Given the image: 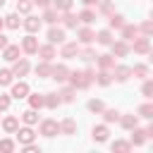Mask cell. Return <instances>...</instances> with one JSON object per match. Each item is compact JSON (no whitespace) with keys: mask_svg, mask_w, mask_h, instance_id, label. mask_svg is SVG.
Instances as JSON below:
<instances>
[{"mask_svg":"<svg viewBox=\"0 0 153 153\" xmlns=\"http://www.w3.org/2000/svg\"><path fill=\"white\" fill-rule=\"evenodd\" d=\"M67 76H69V69H67V65H53L50 79H55V81H67Z\"/></svg>","mask_w":153,"mask_h":153,"instance_id":"8fae6325","label":"cell"},{"mask_svg":"<svg viewBox=\"0 0 153 153\" xmlns=\"http://www.w3.org/2000/svg\"><path fill=\"white\" fill-rule=\"evenodd\" d=\"M41 134L48 136V139H53L55 134H60V124H57L55 120H43V122H41Z\"/></svg>","mask_w":153,"mask_h":153,"instance_id":"3957f363","label":"cell"},{"mask_svg":"<svg viewBox=\"0 0 153 153\" xmlns=\"http://www.w3.org/2000/svg\"><path fill=\"white\" fill-rule=\"evenodd\" d=\"M22 50H24L26 55H36V50H38V38H36L33 33L24 36V38H22Z\"/></svg>","mask_w":153,"mask_h":153,"instance_id":"7a4b0ae2","label":"cell"},{"mask_svg":"<svg viewBox=\"0 0 153 153\" xmlns=\"http://www.w3.org/2000/svg\"><path fill=\"white\" fill-rule=\"evenodd\" d=\"M131 74L136 79H148V65H134L131 67Z\"/></svg>","mask_w":153,"mask_h":153,"instance_id":"1f68e13d","label":"cell"},{"mask_svg":"<svg viewBox=\"0 0 153 153\" xmlns=\"http://www.w3.org/2000/svg\"><path fill=\"white\" fill-rule=\"evenodd\" d=\"M139 31H141V33H143V36H151V33H153V22H143V24H141V29H139Z\"/></svg>","mask_w":153,"mask_h":153,"instance_id":"7dc6e473","label":"cell"},{"mask_svg":"<svg viewBox=\"0 0 153 153\" xmlns=\"http://www.w3.org/2000/svg\"><path fill=\"white\" fill-rule=\"evenodd\" d=\"M31 7H33L31 0H17V12H19V14H29Z\"/></svg>","mask_w":153,"mask_h":153,"instance_id":"8d00e7d4","label":"cell"},{"mask_svg":"<svg viewBox=\"0 0 153 153\" xmlns=\"http://www.w3.org/2000/svg\"><path fill=\"white\" fill-rule=\"evenodd\" d=\"M5 19V26L7 29H19V24H22V19H19V12H14V14H7V17H2Z\"/></svg>","mask_w":153,"mask_h":153,"instance_id":"f1b7e54d","label":"cell"},{"mask_svg":"<svg viewBox=\"0 0 153 153\" xmlns=\"http://www.w3.org/2000/svg\"><path fill=\"white\" fill-rule=\"evenodd\" d=\"M108 124H98V127H93V141H98V143H103V141H108Z\"/></svg>","mask_w":153,"mask_h":153,"instance_id":"7402d4cb","label":"cell"},{"mask_svg":"<svg viewBox=\"0 0 153 153\" xmlns=\"http://www.w3.org/2000/svg\"><path fill=\"white\" fill-rule=\"evenodd\" d=\"M79 22H84V24H91V22H96V12L91 10V7H86V10H81L79 12V17H76Z\"/></svg>","mask_w":153,"mask_h":153,"instance_id":"83f0119b","label":"cell"},{"mask_svg":"<svg viewBox=\"0 0 153 153\" xmlns=\"http://www.w3.org/2000/svg\"><path fill=\"white\" fill-rule=\"evenodd\" d=\"M100 12H103V14H112V5H110L108 0H105V2H100Z\"/></svg>","mask_w":153,"mask_h":153,"instance_id":"f907efd6","label":"cell"},{"mask_svg":"<svg viewBox=\"0 0 153 153\" xmlns=\"http://www.w3.org/2000/svg\"><path fill=\"white\" fill-rule=\"evenodd\" d=\"M93 69H84V72H69V76H67V81L74 86V88H88L91 84H93Z\"/></svg>","mask_w":153,"mask_h":153,"instance_id":"6da1fadb","label":"cell"},{"mask_svg":"<svg viewBox=\"0 0 153 153\" xmlns=\"http://www.w3.org/2000/svg\"><path fill=\"white\" fill-rule=\"evenodd\" d=\"M60 19H62V24H65L67 29H74V26H76V22H79V19H76V17H74V14L69 12V10H67V12H65V14L60 17Z\"/></svg>","mask_w":153,"mask_h":153,"instance_id":"836d02e7","label":"cell"},{"mask_svg":"<svg viewBox=\"0 0 153 153\" xmlns=\"http://www.w3.org/2000/svg\"><path fill=\"white\" fill-rule=\"evenodd\" d=\"M141 93H143L146 98H151V96H153V81H151V79H146V81H143V86H141Z\"/></svg>","mask_w":153,"mask_h":153,"instance_id":"f6af8a7d","label":"cell"},{"mask_svg":"<svg viewBox=\"0 0 153 153\" xmlns=\"http://www.w3.org/2000/svg\"><path fill=\"white\" fill-rule=\"evenodd\" d=\"M0 151L12 153V151H14V141H12V139H2V141H0Z\"/></svg>","mask_w":153,"mask_h":153,"instance_id":"bcb514c9","label":"cell"},{"mask_svg":"<svg viewBox=\"0 0 153 153\" xmlns=\"http://www.w3.org/2000/svg\"><path fill=\"white\" fill-rule=\"evenodd\" d=\"M76 53H79V43H76V41L62 43V50H60V55H62L65 60H72V57H76Z\"/></svg>","mask_w":153,"mask_h":153,"instance_id":"ba28073f","label":"cell"},{"mask_svg":"<svg viewBox=\"0 0 153 153\" xmlns=\"http://www.w3.org/2000/svg\"><path fill=\"white\" fill-rule=\"evenodd\" d=\"M103 120H105V122H117V120H120V112H117L115 108H108V110L103 108Z\"/></svg>","mask_w":153,"mask_h":153,"instance_id":"d590c367","label":"cell"},{"mask_svg":"<svg viewBox=\"0 0 153 153\" xmlns=\"http://www.w3.org/2000/svg\"><path fill=\"white\" fill-rule=\"evenodd\" d=\"M124 26V17L122 14H110V29H122Z\"/></svg>","mask_w":153,"mask_h":153,"instance_id":"ab89813d","label":"cell"},{"mask_svg":"<svg viewBox=\"0 0 153 153\" xmlns=\"http://www.w3.org/2000/svg\"><path fill=\"white\" fill-rule=\"evenodd\" d=\"M129 131H131V139H129V143H131V146H141V143L146 141V129L134 127V129H129Z\"/></svg>","mask_w":153,"mask_h":153,"instance_id":"ac0fdd59","label":"cell"},{"mask_svg":"<svg viewBox=\"0 0 153 153\" xmlns=\"http://www.w3.org/2000/svg\"><path fill=\"white\" fill-rule=\"evenodd\" d=\"M22 122H24V124H36V122H38V112H36L33 108H29L26 112H22Z\"/></svg>","mask_w":153,"mask_h":153,"instance_id":"4dcf8cb0","label":"cell"},{"mask_svg":"<svg viewBox=\"0 0 153 153\" xmlns=\"http://www.w3.org/2000/svg\"><path fill=\"white\" fill-rule=\"evenodd\" d=\"M29 98V105L33 108V110H41L43 108V93H31V96H26Z\"/></svg>","mask_w":153,"mask_h":153,"instance_id":"d6a6232c","label":"cell"},{"mask_svg":"<svg viewBox=\"0 0 153 153\" xmlns=\"http://www.w3.org/2000/svg\"><path fill=\"white\" fill-rule=\"evenodd\" d=\"M81 2H84V5H86V7H93V5H98V2H100V0H81Z\"/></svg>","mask_w":153,"mask_h":153,"instance_id":"db71d44e","label":"cell"},{"mask_svg":"<svg viewBox=\"0 0 153 153\" xmlns=\"http://www.w3.org/2000/svg\"><path fill=\"white\" fill-rule=\"evenodd\" d=\"M131 48H134V53H139V55H146V53L151 50V41H148V36H136Z\"/></svg>","mask_w":153,"mask_h":153,"instance_id":"5b68a950","label":"cell"},{"mask_svg":"<svg viewBox=\"0 0 153 153\" xmlns=\"http://www.w3.org/2000/svg\"><path fill=\"white\" fill-rule=\"evenodd\" d=\"M2 5H5V0H0V7H2Z\"/></svg>","mask_w":153,"mask_h":153,"instance_id":"9f6ffc18","label":"cell"},{"mask_svg":"<svg viewBox=\"0 0 153 153\" xmlns=\"http://www.w3.org/2000/svg\"><path fill=\"white\" fill-rule=\"evenodd\" d=\"M41 22L55 24V22H60V12H57L55 7H45V12H43V19H41Z\"/></svg>","mask_w":153,"mask_h":153,"instance_id":"484cf974","label":"cell"},{"mask_svg":"<svg viewBox=\"0 0 153 153\" xmlns=\"http://www.w3.org/2000/svg\"><path fill=\"white\" fill-rule=\"evenodd\" d=\"M60 100H62V103H72V100H74V86L62 88V91H60Z\"/></svg>","mask_w":153,"mask_h":153,"instance_id":"e575fe53","label":"cell"},{"mask_svg":"<svg viewBox=\"0 0 153 153\" xmlns=\"http://www.w3.org/2000/svg\"><path fill=\"white\" fill-rule=\"evenodd\" d=\"M120 122H122V127L129 131V129L139 127V115H122V117H120Z\"/></svg>","mask_w":153,"mask_h":153,"instance_id":"cb8c5ba5","label":"cell"},{"mask_svg":"<svg viewBox=\"0 0 153 153\" xmlns=\"http://www.w3.org/2000/svg\"><path fill=\"white\" fill-rule=\"evenodd\" d=\"M12 98H26L29 96V84L26 81H17V84H12V93H10Z\"/></svg>","mask_w":153,"mask_h":153,"instance_id":"7c38bea8","label":"cell"},{"mask_svg":"<svg viewBox=\"0 0 153 153\" xmlns=\"http://www.w3.org/2000/svg\"><path fill=\"white\" fill-rule=\"evenodd\" d=\"M139 117H146V120H151V117H153V103H143V105L139 108Z\"/></svg>","mask_w":153,"mask_h":153,"instance_id":"74e56055","label":"cell"},{"mask_svg":"<svg viewBox=\"0 0 153 153\" xmlns=\"http://www.w3.org/2000/svg\"><path fill=\"white\" fill-rule=\"evenodd\" d=\"M103 108H105V105H103V100H98V98L88 100V110H91V112H96V115H98V112H103Z\"/></svg>","mask_w":153,"mask_h":153,"instance_id":"7bdbcfd3","label":"cell"},{"mask_svg":"<svg viewBox=\"0 0 153 153\" xmlns=\"http://www.w3.org/2000/svg\"><path fill=\"white\" fill-rule=\"evenodd\" d=\"M136 36H139V26H134V24L122 26V41H134Z\"/></svg>","mask_w":153,"mask_h":153,"instance_id":"d6986e66","label":"cell"},{"mask_svg":"<svg viewBox=\"0 0 153 153\" xmlns=\"http://www.w3.org/2000/svg\"><path fill=\"white\" fill-rule=\"evenodd\" d=\"M76 41H79V43H93V41H96V31L88 29V26H81V29L76 31Z\"/></svg>","mask_w":153,"mask_h":153,"instance_id":"9c48e42d","label":"cell"},{"mask_svg":"<svg viewBox=\"0 0 153 153\" xmlns=\"http://www.w3.org/2000/svg\"><path fill=\"white\" fill-rule=\"evenodd\" d=\"M50 72H53V65H50V62L41 60V62L36 65V76H38V79H50Z\"/></svg>","mask_w":153,"mask_h":153,"instance_id":"9a60e30c","label":"cell"},{"mask_svg":"<svg viewBox=\"0 0 153 153\" xmlns=\"http://www.w3.org/2000/svg\"><path fill=\"white\" fill-rule=\"evenodd\" d=\"M48 43H65V29H57L55 24H50V29H48Z\"/></svg>","mask_w":153,"mask_h":153,"instance_id":"52a82bcc","label":"cell"},{"mask_svg":"<svg viewBox=\"0 0 153 153\" xmlns=\"http://www.w3.org/2000/svg\"><path fill=\"white\" fill-rule=\"evenodd\" d=\"M129 76H131V67H127V65H112V79L127 81Z\"/></svg>","mask_w":153,"mask_h":153,"instance_id":"8992f818","label":"cell"},{"mask_svg":"<svg viewBox=\"0 0 153 153\" xmlns=\"http://www.w3.org/2000/svg\"><path fill=\"white\" fill-rule=\"evenodd\" d=\"M17 127H19V120H17L14 115H10V117H5V120H2V129H5L7 134H14V131H17Z\"/></svg>","mask_w":153,"mask_h":153,"instance_id":"d4e9b609","label":"cell"},{"mask_svg":"<svg viewBox=\"0 0 153 153\" xmlns=\"http://www.w3.org/2000/svg\"><path fill=\"white\" fill-rule=\"evenodd\" d=\"M22 24H24V29H26L29 33H36V31L41 29V19H38V17H31V14H26V19H24Z\"/></svg>","mask_w":153,"mask_h":153,"instance_id":"2e32d148","label":"cell"},{"mask_svg":"<svg viewBox=\"0 0 153 153\" xmlns=\"http://www.w3.org/2000/svg\"><path fill=\"white\" fill-rule=\"evenodd\" d=\"M7 43H10V41H7V38H5V36H2V31H0V50H2V48H5V45H7Z\"/></svg>","mask_w":153,"mask_h":153,"instance_id":"f5cc1de1","label":"cell"},{"mask_svg":"<svg viewBox=\"0 0 153 153\" xmlns=\"http://www.w3.org/2000/svg\"><path fill=\"white\" fill-rule=\"evenodd\" d=\"M10 108V96H0V112H5Z\"/></svg>","mask_w":153,"mask_h":153,"instance_id":"681fc988","label":"cell"},{"mask_svg":"<svg viewBox=\"0 0 153 153\" xmlns=\"http://www.w3.org/2000/svg\"><path fill=\"white\" fill-rule=\"evenodd\" d=\"M33 5H38V7H50V0H31Z\"/></svg>","mask_w":153,"mask_h":153,"instance_id":"816d5d0a","label":"cell"},{"mask_svg":"<svg viewBox=\"0 0 153 153\" xmlns=\"http://www.w3.org/2000/svg\"><path fill=\"white\" fill-rule=\"evenodd\" d=\"M36 53H38V57H41V60L50 62V60L55 57V45H53V43H48V45H38V50H36Z\"/></svg>","mask_w":153,"mask_h":153,"instance_id":"5bb4252c","label":"cell"},{"mask_svg":"<svg viewBox=\"0 0 153 153\" xmlns=\"http://www.w3.org/2000/svg\"><path fill=\"white\" fill-rule=\"evenodd\" d=\"M12 69H0V86H10L12 84Z\"/></svg>","mask_w":153,"mask_h":153,"instance_id":"f35d334b","label":"cell"},{"mask_svg":"<svg viewBox=\"0 0 153 153\" xmlns=\"http://www.w3.org/2000/svg\"><path fill=\"white\" fill-rule=\"evenodd\" d=\"M129 148H131L129 141H112V151H117V153H127Z\"/></svg>","mask_w":153,"mask_h":153,"instance_id":"60d3db41","label":"cell"},{"mask_svg":"<svg viewBox=\"0 0 153 153\" xmlns=\"http://www.w3.org/2000/svg\"><path fill=\"white\" fill-rule=\"evenodd\" d=\"M2 29H5V19H0V31H2Z\"/></svg>","mask_w":153,"mask_h":153,"instance_id":"11a10c76","label":"cell"},{"mask_svg":"<svg viewBox=\"0 0 153 153\" xmlns=\"http://www.w3.org/2000/svg\"><path fill=\"white\" fill-rule=\"evenodd\" d=\"M96 41H98L100 45H110V43H112V33H110V29L98 31V33H96Z\"/></svg>","mask_w":153,"mask_h":153,"instance_id":"f546056e","label":"cell"},{"mask_svg":"<svg viewBox=\"0 0 153 153\" xmlns=\"http://www.w3.org/2000/svg\"><path fill=\"white\" fill-rule=\"evenodd\" d=\"M14 134H17V141H19L22 146H24V143H31V141L36 139V134H33L31 124H26V127H22V129L17 127V131H14Z\"/></svg>","mask_w":153,"mask_h":153,"instance_id":"277c9868","label":"cell"},{"mask_svg":"<svg viewBox=\"0 0 153 153\" xmlns=\"http://www.w3.org/2000/svg\"><path fill=\"white\" fill-rule=\"evenodd\" d=\"M110 48H112V55H117V57H124V55L129 53L127 41H112V43H110Z\"/></svg>","mask_w":153,"mask_h":153,"instance_id":"e0dca14e","label":"cell"},{"mask_svg":"<svg viewBox=\"0 0 153 153\" xmlns=\"http://www.w3.org/2000/svg\"><path fill=\"white\" fill-rule=\"evenodd\" d=\"M38 151H41V148H38L33 141H31V143H24V153H38Z\"/></svg>","mask_w":153,"mask_h":153,"instance_id":"c3c4849f","label":"cell"},{"mask_svg":"<svg viewBox=\"0 0 153 153\" xmlns=\"http://www.w3.org/2000/svg\"><path fill=\"white\" fill-rule=\"evenodd\" d=\"M96 62L100 69H112L115 65V55H96Z\"/></svg>","mask_w":153,"mask_h":153,"instance_id":"603a6c76","label":"cell"},{"mask_svg":"<svg viewBox=\"0 0 153 153\" xmlns=\"http://www.w3.org/2000/svg\"><path fill=\"white\" fill-rule=\"evenodd\" d=\"M26 72H29V60L26 57H17L14 65H12V74L14 76H24Z\"/></svg>","mask_w":153,"mask_h":153,"instance_id":"30bf717a","label":"cell"},{"mask_svg":"<svg viewBox=\"0 0 153 153\" xmlns=\"http://www.w3.org/2000/svg\"><path fill=\"white\" fill-rule=\"evenodd\" d=\"M93 79H96L100 86H110V84H112V74H110L108 69H100L98 74H93Z\"/></svg>","mask_w":153,"mask_h":153,"instance_id":"4316f807","label":"cell"},{"mask_svg":"<svg viewBox=\"0 0 153 153\" xmlns=\"http://www.w3.org/2000/svg\"><path fill=\"white\" fill-rule=\"evenodd\" d=\"M60 103H62V100H60V93H43V105H45V108L55 110Z\"/></svg>","mask_w":153,"mask_h":153,"instance_id":"ffe728a7","label":"cell"},{"mask_svg":"<svg viewBox=\"0 0 153 153\" xmlns=\"http://www.w3.org/2000/svg\"><path fill=\"white\" fill-rule=\"evenodd\" d=\"M53 7H55L57 12H67V10H72V0H55Z\"/></svg>","mask_w":153,"mask_h":153,"instance_id":"b9f144b4","label":"cell"},{"mask_svg":"<svg viewBox=\"0 0 153 153\" xmlns=\"http://www.w3.org/2000/svg\"><path fill=\"white\" fill-rule=\"evenodd\" d=\"M76 55H79L84 62H91V60H96V53H93L91 48H86V50H81V53H76Z\"/></svg>","mask_w":153,"mask_h":153,"instance_id":"ee69618b","label":"cell"},{"mask_svg":"<svg viewBox=\"0 0 153 153\" xmlns=\"http://www.w3.org/2000/svg\"><path fill=\"white\" fill-rule=\"evenodd\" d=\"M19 53H22L19 45H12V43H7V45L2 48V57H5L7 62H14V60L19 57Z\"/></svg>","mask_w":153,"mask_h":153,"instance_id":"4fadbf2b","label":"cell"},{"mask_svg":"<svg viewBox=\"0 0 153 153\" xmlns=\"http://www.w3.org/2000/svg\"><path fill=\"white\" fill-rule=\"evenodd\" d=\"M76 131V122L72 120V117H67V120H62L60 122V134H67V136H72Z\"/></svg>","mask_w":153,"mask_h":153,"instance_id":"44dd1931","label":"cell"}]
</instances>
